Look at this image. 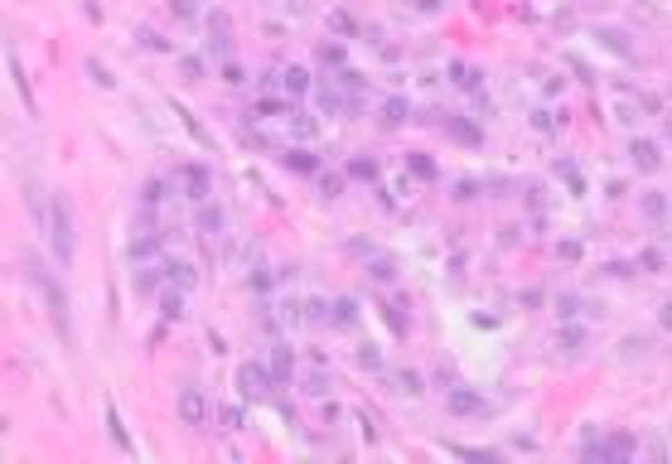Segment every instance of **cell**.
I'll return each instance as SVG.
<instances>
[{"mask_svg":"<svg viewBox=\"0 0 672 464\" xmlns=\"http://www.w3.org/2000/svg\"><path fill=\"white\" fill-rule=\"evenodd\" d=\"M193 223H198V232H218V227H223V213H218L213 203H203V208L193 213Z\"/></svg>","mask_w":672,"mask_h":464,"instance_id":"obj_9","label":"cell"},{"mask_svg":"<svg viewBox=\"0 0 672 464\" xmlns=\"http://www.w3.org/2000/svg\"><path fill=\"white\" fill-rule=\"evenodd\" d=\"M266 368H271V377H276V387H286L290 382V353L286 349H271V363H266Z\"/></svg>","mask_w":672,"mask_h":464,"instance_id":"obj_8","label":"cell"},{"mask_svg":"<svg viewBox=\"0 0 672 464\" xmlns=\"http://www.w3.org/2000/svg\"><path fill=\"white\" fill-rule=\"evenodd\" d=\"M49 242H54L58 262H73V218H68L63 198H49Z\"/></svg>","mask_w":672,"mask_h":464,"instance_id":"obj_1","label":"cell"},{"mask_svg":"<svg viewBox=\"0 0 672 464\" xmlns=\"http://www.w3.org/2000/svg\"><path fill=\"white\" fill-rule=\"evenodd\" d=\"M411 170H416V175H426V179H431V175H435V165H431V160H421V155H416V160H411Z\"/></svg>","mask_w":672,"mask_h":464,"instance_id":"obj_23","label":"cell"},{"mask_svg":"<svg viewBox=\"0 0 672 464\" xmlns=\"http://www.w3.org/2000/svg\"><path fill=\"white\" fill-rule=\"evenodd\" d=\"M305 319H314V324H319V319H324V300H310V305H305Z\"/></svg>","mask_w":672,"mask_h":464,"instance_id":"obj_20","label":"cell"},{"mask_svg":"<svg viewBox=\"0 0 672 464\" xmlns=\"http://www.w3.org/2000/svg\"><path fill=\"white\" fill-rule=\"evenodd\" d=\"M634 160H639V170H653L658 155H653V145H634Z\"/></svg>","mask_w":672,"mask_h":464,"instance_id":"obj_16","label":"cell"},{"mask_svg":"<svg viewBox=\"0 0 672 464\" xmlns=\"http://www.w3.org/2000/svg\"><path fill=\"white\" fill-rule=\"evenodd\" d=\"M290 165H295V170H310V175L319 170V160H314V155H305V150H295V160H290Z\"/></svg>","mask_w":672,"mask_h":464,"instance_id":"obj_17","label":"cell"},{"mask_svg":"<svg viewBox=\"0 0 672 464\" xmlns=\"http://www.w3.org/2000/svg\"><path fill=\"white\" fill-rule=\"evenodd\" d=\"M223 426H227V431H237V426H242V411H237V406H227V411H223Z\"/></svg>","mask_w":672,"mask_h":464,"instance_id":"obj_22","label":"cell"},{"mask_svg":"<svg viewBox=\"0 0 672 464\" xmlns=\"http://www.w3.org/2000/svg\"><path fill=\"white\" fill-rule=\"evenodd\" d=\"M271 387H276L271 368H262V363H247V368H242V392H247V397H266Z\"/></svg>","mask_w":672,"mask_h":464,"instance_id":"obj_4","label":"cell"},{"mask_svg":"<svg viewBox=\"0 0 672 464\" xmlns=\"http://www.w3.org/2000/svg\"><path fill=\"white\" fill-rule=\"evenodd\" d=\"M387 382H392V387H397V392H401V397H411V392H421V377H416V372H392V377H387Z\"/></svg>","mask_w":672,"mask_h":464,"instance_id":"obj_10","label":"cell"},{"mask_svg":"<svg viewBox=\"0 0 672 464\" xmlns=\"http://www.w3.org/2000/svg\"><path fill=\"white\" fill-rule=\"evenodd\" d=\"M324 387H329L324 377H305V392H310V397H324Z\"/></svg>","mask_w":672,"mask_h":464,"instance_id":"obj_21","label":"cell"},{"mask_svg":"<svg viewBox=\"0 0 672 464\" xmlns=\"http://www.w3.org/2000/svg\"><path fill=\"white\" fill-rule=\"evenodd\" d=\"M329 319H334V324H358V305H353V300H339Z\"/></svg>","mask_w":672,"mask_h":464,"instance_id":"obj_12","label":"cell"},{"mask_svg":"<svg viewBox=\"0 0 672 464\" xmlns=\"http://www.w3.org/2000/svg\"><path fill=\"white\" fill-rule=\"evenodd\" d=\"M383 121H392V126H397V121H406V102H401V97L383 102Z\"/></svg>","mask_w":672,"mask_h":464,"instance_id":"obj_14","label":"cell"},{"mask_svg":"<svg viewBox=\"0 0 672 464\" xmlns=\"http://www.w3.org/2000/svg\"><path fill=\"white\" fill-rule=\"evenodd\" d=\"M34 285L44 290V305H49V319H54V329L68 339V295H63V285L54 276H44V271H34Z\"/></svg>","mask_w":672,"mask_h":464,"instance_id":"obj_2","label":"cell"},{"mask_svg":"<svg viewBox=\"0 0 672 464\" xmlns=\"http://www.w3.org/2000/svg\"><path fill=\"white\" fill-rule=\"evenodd\" d=\"M450 411H479V397H470V392H455V397H450Z\"/></svg>","mask_w":672,"mask_h":464,"instance_id":"obj_15","label":"cell"},{"mask_svg":"<svg viewBox=\"0 0 672 464\" xmlns=\"http://www.w3.org/2000/svg\"><path fill=\"white\" fill-rule=\"evenodd\" d=\"M160 198H165V179H150L145 184V203H160Z\"/></svg>","mask_w":672,"mask_h":464,"instance_id":"obj_18","label":"cell"},{"mask_svg":"<svg viewBox=\"0 0 672 464\" xmlns=\"http://www.w3.org/2000/svg\"><path fill=\"white\" fill-rule=\"evenodd\" d=\"M179 314H184V290L165 285V319H179Z\"/></svg>","mask_w":672,"mask_h":464,"instance_id":"obj_11","label":"cell"},{"mask_svg":"<svg viewBox=\"0 0 672 464\" xmlns=\"http://www.w3.org/2000/svg\"><path fill=\"white\" fill-rule=\"evenodd\" d=\"M106 435H111V445H116L121 455H136V445H131V435H126V426H121L116 411H106Z\"/></svg>","mask_w":672,"mask_h":464,"instance_id":"obj_7","label":"cell"},{"mask_svg":"<svg viewBox=\"0 0 672 464\" xmlns=\"http://www.w3.org/2000/svg\"><path fill=\"white\" fill-rule=\"evenodd\" d=\"M88 73H93V78H97V83H102V88H111V78H106V68H102L97 58H88Z\"/></svg>","mask_w":672,"mask_h":464,"instance_id":"obj_19","label":"cell"},{"mask_svg":"<svg viewBox=\"0 0 672 464\" xmlns=\"http://www.w3.org/2000/svg\"><path fill=\"white\" fill-rule=\"evenodd\" d=\"M416 5H421V10H440V0H416Z\"/></svg>","mask_w":672,"mask_h":464,"instance_id":"obj_24","label":"cell"},{"mask_svg":"<svg viewBox=\"0 0 672 464\" xmlns=\"http://www.w3.org/2000/svg\"><path fill=\"white\" fill-rule=\"evenodd\" d=\"M179 416H184V426H203L208 421V397L198 387H184L179 392Z\"/></svg>","mask_w":672,"mask_h":464,"instance_id":"obj_3","label":"cell"},{"mask_svg":"<svg viewBox=\"0 0 672 464\" xmlns=\"http://www.w3.org/2000/svg\"><path fill=\"white\" fill-rule=\"evenodd\" d=\"M310 83H314V78H310L305 68H290V73H286V88H290V93H310Z\"/></svg>","mask_w":672,"mask_h":464,"instance_id":"obj_13","label":"cell"},{"mask_svg":"<svg viewBox=\"0 0 672 464\" xmlns=\"http://www.w3.org/2000/svg\"><path fill=\"white\" fill-rule=\"evenodd\" d=\"M179 179H184V189H189V198H198V203L208 198V170H203V165H184Z\"/></svg>","mask_w":672,"mask_h":464,"instance_id":"obj_6","label":"cell"},{"mask_svg":"<svg viewBox=\"0 0 672 464\" xmlns=\"http://www.w3.org/2000/svg\"><path fill=\"white\" fill-rule=\"evenodd\" d=\"M160 271H165V285H170V290H193V266L189 262H165Z\"/></svg>","mask_w":672,"mask_h":464,"instance_id":"obj_5","label":"cell"}]
</instances>
